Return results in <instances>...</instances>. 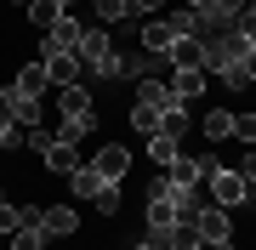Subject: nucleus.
Wrapping results in <instances>:
<instances>
[{
  "mask_svg": "<svg viewBox=\"0 0 256 250\" xmlns=\"http://www.w3.org/2000/svg\"><path fill=\"white\" fill-rule=\"evenodd\" d=\"M97 17H102V23H120V17H131V0H97Z\"/></svg>",
  "mask_w": 256,
  "mask_h": 250,
  "instance_id": "nucleus-22",
  "label": "nucleus"
},
{
  "mask_svg": "<svg viewBox=\"0 0 256 250\" xmlns=\"http://www.w3.org/2000/svg\"><path fill=\"white\" fill-rule=\"evenodd\" d=\"M245 182H256V148L245 154Z\"/></svg>",
  "mask_w": 256,
  "mask_h": 250,
  "instance_id": "nucleus-27",
  "label": "nucleus"
},
{
  "mask_svg": "<svg viewBox=\"0 0 256 250\" xmlns=\"http://www.w3.org/2000/svg\"><path fill=\"white\" fill-rule=\"evenodd\" d=\"M63 6H74V0H63Z\"/></svg>",
  "mask_w": 256,
  "mask_h": 250,
  "instance_id": "nucleus-35",
  "label": "nucleus"
},
{
  "mask_svg": "<svg viewBox=\"0 0 256 250\" xmlns=\"http://www.w3.org/2000/svg\"><path fill=\"white\" fill-rule=\"evenodd\" d=\"M250 199H256V182H250Z\"/></svg>",
  "mask_w": 256,
  "mask_h": 250,
  "instance_id": "nucleus-34",
  "label": "nucleus"
},
{
  "mask_svg": "<svg viewBox=\"0 0 256 250\" xmlns=\"http://www.w3.org/2000/svg\"><path fill=\"white\" fill-rule=\"evenodd\" d=\"M46 239H52V233L40 228V211H28V222H23L18 233H12V250H40Z\"/></svg>",
  "mask_w": 256,
  "mask_h": 250,
  "instance_id": "nucleus-14",
  "label": "nucleus"
},
{
  "mask_svg": "<svg viewBox=\"0 0 256 250\" xmlns=\"http://www.w3.org/2000/svg\"><path fill=\"white\" fill-rule=\"evenodd\" d=\"M23 222H28V211H18L12 199H0V239H12V233H18Z\"/></svg>",
  "mask_w": 256,
  "mask_h": 250,
  "instance_id": "nucleus-20",
  "label": "nucleus"
},
{
  "mask_svg": "<svg viewBox=\"0 0 256 250\" xmlns=\"http://www.w3.org/2000/svg\"><path fill=\"white\" fill-rule=\"evenodd\" d=\"M12 6H34V0H12Z\"/></svg>",
  "mask_w": 256,
  "mask_h": 250,
  "instance_id": "nucleus-33",
  "label": "nucleus"
},
{
  "mask_svg": "<svg viewBox=\"0 0 256 250\" xmlns=\"http://www.w3.org/2000/svg\"><path fill=\"white\" fill-rule=\"evenodd\" d=\"M200 250H234V239H216V245H200Z\"/></svg>",
  "mask_w": 256,
  "mask_h": 250,
  "instance_id": "nucleus-30",
  "label": "nucleus"
},
{
  "mask_svg": "<svg viewBox=\"0 0 256 250\" xmlns=\"http://www.w3.org/2000/svg\"><path fill=\"white\" fill-rule=\"evenodd\" d=\"M165 57H171V68H205V40L200 34H182Z\"/></svg>",
  "mask_w": 256,
  "mask_h": 250,
  "instance_id": "nucleus-10",
  "label": "nucleus"
},
{
  "mask_svg": "<svg viewBox=\"0 0 256 250\" xmlns=\"http://www.w3.org/2000/svg\"><path fill=\"white\" fill-rule=\"evenodd\" d=\"M102 188H108V182H102L97 165H80V171H74V199H97Z\"/></svg>",
  "mask_w": 256,
  "mask_h": 250,
  "instance_id": "nucleus-18",
  "label": "nucleus"
},
{
  "mask_svg": "<svg viewBox=\"0 0 256 250\" xmlns=\"http://www.w3.org/2000/svg\"><path fill=\"white\" fill-rule=\"evenodd\" d=\"M97 211H102V216H120V182H108V188L97 194Z\"/></svg>",
  "mask_w": 256,
  "mask_h": 250,
  "instance_id": "nucleus-25",
  "label": "nucleus"
},
{
  "mask_svg": "<svg viewBox=\"0 0 256 250\" xmlns=\"http://www.w3.org/2000/svg\"><path fill=\"white\" fill-rule=\"evenodd\" d=\"M80 40H86V28L74 23V11H68V17L46 34V46H40V51H74V57H80Z\"/></svg>",
  "mask_w": 256,
  "mask_h": 250,
  "instance_id": "nucleus-9",
  "label": "nucleus"
},
{
  "mask_svg": "<svg viewBox=\"0 0 256 250\" xmlns=\"http://www.w3.org/2000/svg\"><path fill=\"white\" fill-rule=\"evenodd\" d=\"M200 131H205L210 142H222V137H234V114H228V108H210L205 120H200Z\"/></svg>",
  "mask_w": 256,
  "mask_h": 250,
  "instance_id": "nucleus-19",
  "label": "nucleus"
},
{
  "mask_svg": "<svg viewBox=\"0 0 256 250\" xmlns=\"http://www.w3.org/2000/svg\"><path fill=\"white\" fill-rule=\"evenodd\" d=\"M68 11H74V6H63V0H34V6H28V17H34V28H46V34H52Z\"/></svg>",
  "mask_w": 256,
  "mask_h": 250,
  "instance_id": "nucleus-12",
  "label": "nucleus"
},
{
  "mask_svg": "<svg viewBox=\"0 0 256 250\" xmlns=\"http://www.w3.org/2000/svg\"><path fill=\"white\" fill-rule=\"evenodd\" d=\"M131 250H160V245H154V239H137V245H131Z\"/></svg>",
  "mask_w": 256,
  "mask_h": 250,
  "instance_id": "nucleus-31",
  "label": "nucleus"
},
{
  "mask_svg": "<svg viewBox=\"0 0 256 250\" xmlns=\"http://www.w3.org/2000/svg\"><path fill=\"white\" fill-rule=\"evenodd\" d=\"M40 63H46V74H52L57 91H63V85H80V57L74 51H40Z\"/></svg>",
  "mask_w": 256,
  "mask_h": 250,
  "instance_id": "nucleus-7",
  "label": "nucleus"
},
{
  "mask_svg": "<svg viewBox=\"0 0 256 250\" xmlns=\"http://www.w3.org/2000/svg\"><path fill=\"white\" fill-rule=\"evenodd\" d=\"M131 125H137L142 137H154V131L165 125V114H154V108H142V102H137V108H131Z\"/></svg>",
  "mask_w": 256,
  "mask_h": 250,
  "instance_id": "nucleus-21",
  "label": "nucleus"
},
{
  "mask_svg": "<svg viewBox=\"0 0 256 250\" xmlns=\"http://www.w3.org/2000/svg\"><path fill=\"white\" fill-rule=\"evenodd\" d=\"M57 108H63V142H80L86 131L97 125L92 91H86V85H63V91H57Z\"/></svg>",
  "mask_w": 256,
  "mask_h": 250,
  "instance_id": "nucleus-2",
  "label": "nucleus"
},
{
  "mask_svg": "<svg viewBox=\"0 0 256 250\" xmlns=\"http://www.w3.org/2000/svg\"><path fill=\"white\" fill-rule=\"evenodd\" d=\"M256 51V40L250 34H216V40H205V74H228L234 63H245V57Z\"/></svg>",
  "mask_w": 256,
  "mask_h": 250,
  "instance_id": "nucleus-3",
  "label": "nucleus"
},
{
  "mask_svg": "<svg viewBox=\"0 0 256 250\" xmlns=\"http://www.w3.org/2000/svg\"><path fill=\"white\" fill-rule=\"evenodd\" d=\"M205 182H210V199H216L222 211H234V205H245V199H250L245 171H222V165H216V176H205Z\"/></svg>",
  "mask_w": 256,
  "mask_h": 250,
  "instance_id": "nucleus-5",
  "label": "nucleus"
},
{
  "mask_svg": "<svg viewBox=\"0 0 256 250\" xmlns=\"http://www.w3.org/2000/svg\"><path fill=\"white\" fill-rule=\"evenodd\" d=\"M205 68H176V74H171V85H176V97H182V102H194V97H200L205 91Z\"/></svg>",
  "mask_w": 256,
  "mask_h": 250,
  "instance_id": "nucleus-15",
  "label": "nucleus"
},
{
  "mask_svg": "<svg viewBox=\"0 0 256 250\" xmlns=\"http://www.w3.org/2000/svg\"><path fill=\"white\" fill-rule=\"evenodd\" d=\"M6 125H23V120H18V102L0 91V131H6Z\"/></svg>",
  "mask_w": 256,
  "mask_h": 250,
  "instance_id": "nucleus-26",
  "label": "nucleus"
},
{
  "mask_svg": "<svg viewBox=\"0 0 256 250\" xmlns=\"http://www.w3.org/2000/svg\"><path fill=\"white\" fill-rule=\"evenodd\" d=\"M194 222H200V239H205V245L234 239V222H228V211H222V205H205V211L194 216Z\"/></svg>",
  "mask_w": 256,
  "mask_h": 250,
  "instance_id": "nucleus-8",
  "label": "nucleus"
},
{
  "mask_svg": "<svg viewBox=\"0 0 256 250\" xmlns=\"http://www.w3.org/2000/svg\"><path fill=\"white\" fill-rule=\"evenodd\" d=\"M188 6H194V11H205V6H210V0H188Z\"/></svg>",
  "mask_w": 256,
  "mask_h": 250,
  "instance_id": "nucleus-32",
  "label": "nucleus"
},
{
  "mask_svg": "<svg viewBox=\"0 0 256 250\" xmlns=\"http://www.w3.org/2000/svg\"><path fill=\"white\" fill-rule=\"evenodd\" d=\"M23 137H28V148H34V154H46L52 142H57V137H52L46 125H23Z\"/></svg>",
  "mask_w": 256,
  "mask_h": 250,
  "instance_id": "nucleus-24",
  "label": "nucleus"
},
{
  "mask_svg": "<svg viewBox=\"0 0 256 250\" xmlns=\"http://www.w3.org/2000/svg\"><path fill=\"white\" fill-rule=\"evenodd\" d=\"M131 11H160V0H131Z\"/></svg>",
  "mask_w": 256,
  "mask_h": 250,
  "instance_id": "nucleus-28",
  "label": "nucleus"
},
{
  "mask_svg": "<svg viewBox=\"0 0 256 250\" xmlns=\"http://www.w3.org/2000/svg\"><path fill=\"white\" fill-rule=\"evenodd\" d=\"M46 165H52L57 176H74V171H80V159H74V142H63V137H57L52 148H46Z\"/></svg>",
  "mask_w": 256,
  "mask_h": 250,
  "instance_id": "nucleus-16",
  "label": "nucleus"
},
{
  "mask_svg": "<svg viewBox=\"0 0 256 250\" xmlns=\"http://www.w3.org/2000/svg\"><path fill=\"white\" fill-rule=\"evenodd\" d=\"M205 176H216V159H194V154H176L171 165H165V182H176V188H200Z\"/></svg>",
  "mask_w": 256,
  "mask_h": 250,
  "instance_id": "nucleus-6",
  "label": "nucleus"
},
{
  "mask_svg": "<svg viewBox=\"0 0 256 250\" xmlns=\"http://www.w3.org/2000/svg\"><path fill=\"white\" fill-rule=\"evenodd\" d=\"M92 165L102 171V182H120V176L131 171V154L120 148V142H108V148H97V159H92Z\"/></svg>",
  "mask_w": 256,
  "mask_h": 250,
  "instance_id": "nucleus-11",
  "label": "nucleus"
},
{
  "mask_svg": "<svg viewBox=\"0 0 256 250\" xmlns=\"http://www.w3.org/2000/svg\"><path fill=\"white\" fill-rule=\"evenodd\" d=\"M137 102H142V108H154V114H188V102L176 97L171 80H137Z\"/></svg>",
  "mask_w": 256,
  "mask_h": 250,
  "instance_id": "nucleus-4",
  "label": "nucleus"
},
{
  "mask_svg": "<svg viewBox=\"0 0 256 250\" xmlns=\"http://www.w3.org/2000/svg\"><path fill=\"white\" fill-rule=\"evenodd\" d=\"M74 222H80V216H74V205H52V211H40V228H46L52 239H63V233H74Z\"/></svg>",
  "mask_w": 256,
  "mask_h": 250,
  "instance_id": "nucleus-13",
  "label": "nucleus"
},
{
  "mask_svg": "<svg viewBox=\"0 0 256 250\" xmlns=\"http://www.w3.org/2000/svg\"><path fill=\"white\" fill-rule=\"evenodd\" d=\"M234 137L245 142V148H256V114H234Z\"/></svg>",
  "mask_w": 256,
  "mask_h": 250,
  "instance_id": "nucleus-23",
  "label": "nucleus"
},
{
  "mask_svg": "<svg viewBox=\"0 0 256 250\" xmlns=\"http://www.w3.org/2000/svg\"><path fill=\"white\" fill-rule=\"evenodd\" d=\"M245 80H250V85H256V51H250V57H245Z\"/></svg>",
  "mask_w": 256,
  "mask_h": 250,
  "instance_id": "nucleus-29",
  "label": "nucleus"
},
{
  "mask_svg": "<svg viewBox=\"0 0 256 250\" xmlns=\"http://www.w3.org/2000/svg\"><path fill=\"white\" fill-rule=\"evenodd\" d=\"M148 154H154V165L165 171L176 154H182V137H165V131H154V137H148Z\"/></svg>",
  "mask_w": 256,
  "mask_h": 250,
  "instance_id": "nucleus-17",
  "label": "nucleus"
},
{
  "mask_svg": "<svg viewBox=\"0 0 256 250\" xmlns=\"http://www.w3.org/2000/svg\"><path fill=\"white\" fill-rule=\"evenodd\" d=\"M80 68L97 74V80H120V74H126V57L114 51V40L102 34V28H86V40H80Z\"/></svg>",
  "mask_w": 256,
  "mask_h": 250,
  "instance_id": "nucleus-1",
  "label": "nucleus"
}]
</instances>
